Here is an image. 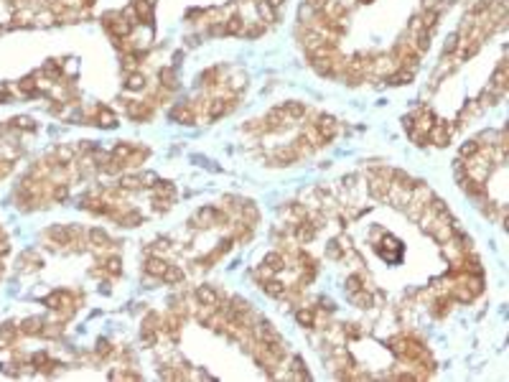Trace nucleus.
Returning a JSON list of instances; mask_svg holds the SVG:
<instances>
[{
    "label": "nucleus",
    "mask_w": 509,
    "mask_h": 382,
    "mask_svg": "<svg viewBox=\"0 0 509 382\" xmlns=\"http://www.w3.org/2000/svg\"><path fill=\"white\" fill-rule=\"evenodd\" d=\"M166 268H168V265H166L163 260H158V257H150V260L146 263V273L148 275H155V278H163Z\"/></svg>",
    "instance_id": "obj_1"
}]
</instances>
